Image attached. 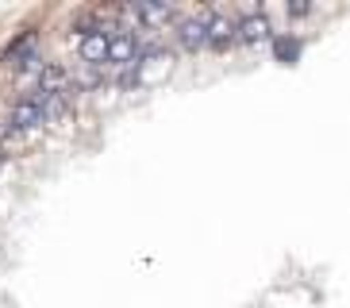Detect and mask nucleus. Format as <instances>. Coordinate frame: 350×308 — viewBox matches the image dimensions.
<instances>
[{
    "mask_svg": "<svg viewBox=\"0 0 350 308\" xmlns=\"http://www.w3.org/2000/svg\"><path fill=\"white\" fill-rule=\"evenodd\" d=\"M235 39L239 42H262L269 39V20L266 16H247V20L235 23Z\"/></svg>",
    "mask_w": 350,
    "mask_h": 308,
    "instance_id": "4",
    "label": "nucleus"
},
{
    "mask_svg": "<svg viewBox=\"0 0 350 308\" xmlns=\"http://www.w3.org/2000/svg\"><path fill=\"white\" fill-rule=\"evenodd\" d=\"M104 54H108V31L85 27L81 31V58L85 62H104Z\"/></svg>",
    "mask_w": 350,
    "mask_h": 308,
    "instance_id": "3",
    "label": "nucleus"
},
{
    "mask_svg": "<svg viewBox=\"0 0 350 308\" xmlns=\"http://www.w3.org/2000/svg\"><path fill=\"white\" fill-rule=\"evenodd\" d=\"M278 58H297V42H293V39H278Z\"/></svg>",
    "mask_w": 350,
    "mask_h": 308,
    "instance_id": "7",
    "label": "nucleus"
},
{
    "mask_svg": "<svg viewBox=\"0 0 350 308\" xmlns=\"http://www.w3.org/2000/svg\"><path fill=\"white\" fill-rule=\"evenodd\" d=\"M42 120H46V101H42V92L23 97V101L8 112V127H12V131H31V127H39Z\"/></svg>",
    "mask_w": 350,
    "mask_h": 308,
    "instance_id": "1",
    "label": "nucleus"
},
{
    "mask_svg": "<svg viewBox=\"0 0 350 308\" xmlns=\"http://www.w3.org/2000/svg\"><path fill=\"white\" fill-rule=\"evenodd\" d=\"M235 39V20H227V16H212L208 20V39H204V47H227V42Z\"/></svg>",
    "mask_w": 350,
    "mask_h": 308,
    "instance_id": "5",
    "label": "nucleus"
},
{
    "mask_svg": "<svg viewBox=\"0 0 350 308\" xmlns=\"http://www.w3.org/2000/svg\"><path fill=\"white\" fill-rule=\"evenodd\" d=\"M204 39H208V20H204V16H196V20L181 23V47L196 51V47H204Z\"/></svg>",
    "mask_w": 350,
    "mask_h": 308,
    "instance_id": "6",
    "label": "nucleus"
},
{
    "mask_svg": "<svg viewBox=\"0 0 350 308\" xmlns=\"http://www.w3.org/2000/svg\"><path fill=\"white\" fill-rule=\"evenodd\" d=\"M139 54H143V42L135 39L131 31L108 35V54H104V62H116V66H131Z\"/></svg>",
    "mask_w": 350,
    "mask_h": 308,
    "instance_id": "2",
    "label": "nucleus"
}]
</instances>
